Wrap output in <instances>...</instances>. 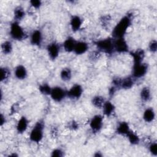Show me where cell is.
I'll return each instance as SVG.
<instances>
[{
	"label": "cell",
	"mask_w": 157,
	"mask_h": 157,
	"mask_svg": "<svg viewBox=\"0 0 157 157\" xmlns=\"http://www.w3.org/2000/svg\"><path fill=\"white\" fill-rule=\"evenodd\" d=\"M50 135L53 138H55L58 135V129L56 127H53L50 130Z\"/></svg>",
	"instance_id": "37"
},
{
	"label": "cell",
	"mask_w": 157,
	"mask_h": 157,
	"mask_svg": "<svg viewBox=\"0 0 157 157\" xmlns=\"http://www.w3.org/2000/svg\"><path fill=\"white\" fill-rule=\"evenodd\" d=\"M59 76L61 79L64 82L69 81L72 77V71L69 67L63 68L60 72Z\"/></svg>",
	"instance_id": "23"
},
{
	"label": "cell",
	"mask_w": 157,
	"mask_h": 157,
	"mask_svg": "<svg viewBox=\"0 0 157 157\" xmlns=\"http://www.w3.org/2000/svg\"><path fill=\"white\" fill-rule=\"evenodd\" d=\"M148 49L151 53H156L157 50V42L156 40H151L148 44Z\"/></svg>",
	"instance_id": "32"
},
{
	"label": "cell",
	"mask_w": 157,
	"mask_h": 157,
	"mask_svg": "<svg viewBox=\"0 0 157 157\" xmlns=\"http://www.w3.org/2000/svg\"><path fill=\"white\" fill-rule=\"evenodd\" d=\"M102 108L104 114L107 117H110L114 113L115 109L113 104L109 101H105Z\"/></svg>",
	"instance_id": "18"
},
{
	"label": "cell",
	"mask_w": 157,
	"mask_h": 157,
	"mask_svg": "<svg viewBox=\"0 0 157 157\" xmlns=\"http://www.w3.org/2000/svg\"><path fill=\"white\" fill-rule=\"evenodd\" d=\"M83 24V20L78 15H73L70 20V26L74 32L78 31Z\"/></svg>",
	"instance_id": "12"
},
{
	"label": "cell",
	"mask_w": 157,
	"mask_h": 157,
	"mask_svg": "<svg viewBox=\"0 0 157 157\" xmlns=\"http://www.w3.org/2000/svg\"><path fill=\"white\" fill-rule=\"evenodd\" d=\"M14 75L18 80H24L28 76L26 68L21 64L18 65L14 70Z\"/></svg>",
	"instance_id": "15"
},
{
	"label": "cell",
	"mask_w": 157,
	"mask_h": 157,
	"mask_svg": "<svg viewBox=\"0 0 157 157\" xmlns=\"http://www.w3.org/2000/svg\"><path fill=\"white\" fill-rule=\"evenodd\" d=\"M155 118V112L152 107L147 108L143 113V119L147 123H150Z\"/></svg>",
	"instance_id": "20"
},
{
	"label": "cell",
	"mask_w": 157,
	"mask_h": 157,
	"mask_svg": "<svg viewBox=\"0 0 157 157\" xmlns=\"http://www.w3.org/2000/svg\"><path fill=\"white\" fill-rule=\"evenodd\" d=\"M12 49H13L12 44V42L10 41H8V40L4 41L1 44L2 52L5 55L10 54L12 52Z\"/></svg>",
	"instance_id": "27"
},
{
	"label": "cell",
	"mask_w": 157,
	"mask_h": 157,
	"mask_svg": "<svg viewBox=\"0 0 157 157\" xmlns=\"http://www.w3.org/2000/svg\"><path fill=\"white\" fill-rule=\"evenodd\" d=\"M148 150L151 155L156 156L157 155V144L156 142H152L148 146Z\"/></svg>",
	"instance_id": "31"
},
{
	"label": "cell",
	"mask_w": 157,
	"mask_h": 157,
	"mask_svg": "<svg viewBox=\"0 0 157 157\" xmlns=\"http://www.w3.org/2000/svg\"><path fill=\"white\" fill-rule=\"evenodd\" d=\"M42 33L39 29L34 30L30 35V42L32 45L40 46L42 42Z\"/></svg>",
	"instance_id": "11"
},
{
	"label": "cell",
	"mask_w": 157,
	"mask_h": 157,
	"mask_svg": "<svg viewBox=\"0 0 157 157\" xmlns=\"http://www.w3.org/2000/svg\"><path fill=\"white\" fill-rule=\"evenodd\" d=\"M14 18L16 21L21 20L25 16V11L21 6H18L15 8L13 11Z\"/></svg>",
	"instance_id": "24"
},
{
	"label": "cell",
	"mask_w": 157,
	"mask_h": 157,
	"mask_svg": "<svg viewBox=\"0 0 157 157\" xmlns=\"http://www.w3.org/2000/svg\"><path fill=\"white\" fill-rule=\"evenodd\" d=\"M105 101L104 100V98L99 95L94 96L91 99V103L93 105L98 109L102 108Z\"/></svg>",
	"instance_id": "26"
},
{
	"label": "cell",
	"mask_w": 157,
	"mask_h": 157,
	"mask_svg": "<svg viewBox=\"0 0 157 157\" xmlns=\"http://www.w3.org/2000/svg\"><path fill=\"white\" fill-rule=\"evenodd\" d=\"M101 53L99 50H94V51H93L92 52H91L90 53V59L93 60V61H95V60H97L98 59L100 56H101Z\"/></svg>",
	"instance_id": "33"
},
{
	"label": "cell",
	"mask_w": 157,
	"mask_h": 157,
	"mask_svg": "<svg viewBox=\"0 0 157 157\" xmlns=\"http://www.w3.org/2000/svg\"><path fill=\"white\" fill-rule=\"evenodd\" d=\"M10 35L13 39L18 41L25 39L26 36L23 28L16 21H14L10 24Z\"/></svg>",
	"instance_id": "4"
},
{
	"label": "cell",
	"mask_w": 157,
	"mask_h": 157,
	"mask_svg": "<svg viewBox=\"0 0 157 157\" xmlns=\"http://www.w3.org/2000/svg\"><path fill=\"white\" fill-rule=\"evenodd\" d=\"M130 130L129 124L126 121H121L118 123L116 129V132L120 135L126 136Z\"/></svg>",
	"instance_id": "19"
},
{
	"label": "cell",
	"mask_w": 157,
	"mask_h": 157,
	"mask_svg": "<svg viewBox=\"0 0 157 157\" xmlns=\"http://www.w3.org/2000/svg\"><path fill=\"white\" fill-rule=\"evenodd\" d=\"M111 20H112V18L110 15H102L100 18V21L102 27L104 28H106L108 26V25H110Z\"/></svg>",
	"instance_id": "30"
},
{
	"label": "cell",
	"mask_w": 157,
	"mask_h": 157,
	"mask_svg": "<svg viewBox=\"0 0 157 157\" xmlns=\"http://www.w3.org/2000/svg\"><path fill=\"white\" fill-rule=\"evenodd\" d=\"M95 45L100 52L112 54L114 52L113 40L112 38L107 37L98 40L95 42Z\"/></svg>",
	"instance_id": "3"
},
{
	"label": "cell",
	"mask_w": 157,
	"mask_h": 157,
	"mask_svg": "<svg viewBox=\"0 0 157 157\" xmlns=\"http://www.w3.org/2000/svg\"><path fill=\"white\" fill-rule=\"evenodd\" d=\"M113 47L114 51L120 53H127L129 51L128 43L124 37L117 38L115 39V40H113Z\"/></svg>",
	"instance_id": "8"
},
{
	"label": "cell",
	"mask_w": 157,
	"mask_h": 157,
	"mask_svg": "<svg viewBox=\"0 0 157 157\" xmlns=\"http://www.w3.org/2000/svg\"><path fill=\"white\" fill-rule=\"evenodd\" d=\"M103 126V117L101 115L93 116L90 121V127L93 132H99Z\"/></svg>",
	"instance_id": "7"
},
{
	"label": "cell",
	"mask_w": 157,
	"mask_h": 157,
	"mask_svg": "<svg viewBox=\"0 0 157 157\" xmlns=\"http://www.w3.org/2000/svg\"><path fill=\"white\" fill-rule=\"evenodd\" d=\"M44 126L45 124L43 120H39L35 124L29 134V139L31 142L39 143L42 140Z\"/></svg>",
	"instance_id": "2"
},
{
	"label": "cell",
	"mask_w": 157,
	"mask_h": 157,
	"mask_svg": "<svg viewBox=\"0 0 157 157\" xmlns=\"http://www.w3.org/2000/svg\"><path fill=\"white\" fill-rule=\"evenodd\" d=\"M132 14L128 13L123 17L115 26L112 31V36L114 38L124 37L128 28L131 25Z\"/></svg>",
	"instance_id": "1"
},
{
	"label": "cell",
	"mask_w": 157,
	"mask_h": 157,
	"mask_svg": "<svg viewBox=\"0 0 157 157\" xmlns=\"http://www.w3.org/2000/svg\"><path fill=\"white\" fill-rule=\"evenodd\" d=\"M131 55L134 63H139L143 62V60L145 56V51L142 48H138L135 51L131 52L130 53Z\"/></svg>",
	"instance_id": "14"
},
{
	"label": "cell",
	"mask_w": 157,
	"mask_h": 157,
	"mask_svg": "<svg viewBox=\"0 0 157 157\" xmlns=\"http://www.w3.org/2000/svg\"><path fill=\"white\" fill-rule=\"evenodd\" d=\"M47 52L49 58L52 60H55L59 56L60 47L58 43L53 42L47 45Z\"/></svg>",
	"instance_id": "9"
},
{
	"label": "cell",
	"mask_w": 157,
	"mask_h": 157,
	"mask_svg": "<svg viewBox=\"0 0 157 157\" xmlns=\"http://www.w3.org/2000/svg\"><path fill=\"white\" fill-rule=\"evenodd\" d=\"M1 72V82H6L10 76V71L7 67H1L0 69Z\"/></svg>",
	"instance_id": "28"
},
{
	"label": "cell",
	"mask_w": 157,
	"mask_h": 157,
	"mask_svg": "<svg viewBox=\"0 0 157 157\" xmlns=\"http://www.w3.org/2000/svg\"><path fill=\"white\" fill-rule=\"evenodd\" d=\"M82 86L80 84H75L67 91V96L72 99H78L82 96Z\"/></svg>",
	"instance_id": "10"
},
{
	"label": "cell",
	"mask_w": 157,
	"mask_h": 157,
	"mask_svg": "<svg viewBox=\"0 0 157 157\" xmlns=\"http://www.w3.org/2000/svg\"><path fill=\"white\" fill-rule=\"evenodd\" d=\"M52 88L48 83H42L39 85V91L44 95H50Z\"/></svg>",
	"instance_id": "29"
},
{
	"label": "cell",
	"mask_w": 157,
	"mask_h": 157,
	"mask_svg": "<svg viewBox=\"0 0 157 157\" xmlns=\"http://www.w3.org/2000/svg\"><path fill=\"white\" fill-rule=\"evenodd\" d=\"M77 41L75 39L71 36L66 38V39L63 42V48L64 50L67 52H74V49Z\"/></svg>",
	"instance_id": "17"
},
{
	"label": "cell",
	"mask_w": 157,
	"mask_h": 157,
	"mask_svg": "<svg viewBox=\"0 0 157 157\" xmlns=\"http://www.w3.org/2000/svg\"><path fill=\"white\" fill-rule=\"evenodd\" d=\"M28 120L26 117L25 116L21 117L18 121L17 125H16V129L17 131L19 134H23L24 132H25L28 128Z\"/></svg>",
	"instance_id": "16"
},
{
	"label": "cell",
	"mask_w": 157,
	"mask_h": 157,
	"mask_svg": "<svg viewBox=\"0 0 157 157\" xmlns=\"http://www.w3.org/2000/svg\"><path fill=\"white\" fill-rule=\"evenodd\" d=\"M148 71V64L143 62L134 63L132 70V77L134 78L143 77Z\"/></svg>",
	"instance_id": "5"
},
{
	"label": "cell",
	"mask_w": 157,
	"mask_h": 157,
	"mask_svg": "<svg viewBox=\"0 0 157 157\" xmlns=\"http://www.w3.org/2000/svg\"><path fill=\"white\" fill-rule=\"evenodd\" d=\"M64 155L63 151L59 148H55L52 151L51 156L53 157H62Z\"/></svg>",
	"instance_id": "34"
},
{
	"label": "cell",
	"mask_w": 157,
	"mask_h": 157,
	"mask_svg": "<svg viewBox=\"0 0 157 157\" xmlns=\"http://www.w3.org/2000/svg\"><path fill=\"white\" fill-rule=\"evenodd\" d=\"M0 119H1V126H2L4 124L6 123V118H5V117L2 114H1Z\"/></svg>",
	"instance_id": "38"
},
{
	"label": "cell",
	"mask_w": 157,
	"mask_h": 157,
	"mask_svg": "<svg viewBox=\"0 0 157 157\" xmlns=\"http://www.w3.org/2000/svg\"><path fill=\"white\" fill-rule=\"evenodd\" d=\"M50 96L54 101L59 102L67 96V92L60 86H55L52 88Z\"/></svg>",
	"instance_id": "6"
},
{
	"label": "cell",
	"mask_w": 157,
	"mask_h": 157,
	"mask_svg": "<svg viewBox=\"0 0 157 157\" xmlns=\"http://www.w3.org/2000/svg\"><path fill=\"white\" fill-rule=\"evenodd\" d=\"M29 3L34 9H39L42 6V2L39 0H32Z\"/></svg>",
	"instance_id": "35"
},
{
	"label": "cell",
	"mask_w": 157,
	"mask_h": 157,
	"mask_svg": "<svg viewBox=\"0 0 157 157\" xmlns=\"http://www.w3.org/2000/svg\"><path fill=\"white\" fill-rule=\"evenodd\" d=\"M79 125L77 121L72 120L69 123V128L72 131H75L78 129Z\"/></svg>",
	"instance_id": "36"
},
{
	"label": "cell",
	"mask_w": 157,
	"mask_h": 157,
	"mask_svg": "<svg viewBox=\"0 0 157 157\" xmlns=\"http://www.w3.org/2000/svg\"><path fill=\"white\" fill-rule=\"evenodd\" d=\"M134 83V80L132 76L126 77L121 79L120 88L124 90L130 89L132 87Z\"/></svg>",
	"instance_id": "21"
},
{
	"label": "cell",
	"mask_w": 157,
	"mask_h": 157,
	"mask_svg": "<svg viewBox=\"0 0 157 157\" xmlns=\"http://www.w3.org/2000/svg\"><path fill=\"white\" fill-rule=\"evenodd\" d=\"M94 156H96V157H101V156H102V154H101L100 152H96V153L94 155Z\"/></svg>",
	"instance_id": "39"
},
{
	"label": "cell",
	"mask_w": 157,
	"mask_h": 157,
	"mask_svg": "<svg viewBox=\"0 0 157 157\" xmlns=\"http://www.w3.org/2000/svg\"><path fill=\"white\" fill-rule=\"evenodd\" d=\"M128 139L129 143L132 145H137L140 142V138L139 136L134 132L133 131L130 130L129 132L126 134Z\"/></svg>",
	"instance_id": "25"
},
{
	"label": "cell",
	"mask_w": 157,
	"mask_h": 157,
	"mask_svg": "<svg viewBox=\"0 0 157 157\" xmlns=\"http://www.w3.org/2000/svg\"><path fill=\"white\" fill-rule=\"evenodd\" d=\"M89 48L88 44L85 41H77L74 49V52L78 55H82L86 53Z\"/></svg>",
	"instance_id": "13"
},
{
	"label": "cell",
	"mask_w": 157,
	"mask_h": 157,
	"mask_svg": "<svg viewBox=\"0 0 157 157\" xmlns=\"http://www.w3.org/2000/svg\"><path fill=\"white\" fill-rule=\"evenodd\" d=\"M140 97L142 101L148 102L151 99V91L148 87H144L141 89L140 92Z\"/></svg>",
	"instance_id": "22"
}]
</instances>
